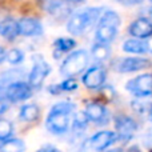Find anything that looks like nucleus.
<instances>
[{
	"label": "nucleus",
	"mask_w": 152,
	"mask_h": 152,
	"mask_svg": "<svg viewBox=\"0 0 152 152\" xmlns=\"http://www.w3.org/2000/svg\"><path fill=\"white\" fill-rule=\"evenodd\" d=\"M74 112V104L68 102H60L55 104L45 119V127L55 135H61L68 131L71 116Z\"/></svg>",
	"instance_id": "f257e3e1"
},
{
	"label": "nucleus",
	"mask_w": 152,
	"mask_h": 152,
	"mask_svg": "<svg viewBox=\"0 0 152 152\" xmlns=\"http://www.w3.org/2000/svg\"><path fill=\"white\" fill-rule=\"evenodd\" d=\"M119 26H120V18L115 11L103 12L99 21H97L96 34H95L96 43H102V44L107 45L108 43H112L118 35Z\"/></svg>",
	"instance_id": "f03ea898"
},
{
	"label": "nucleus",
	"mask_w": 152,
	"mask_h": 152,
	"mask_svg": "<svg viewBox=\"0 0 152 152\" xmlns=\"http://www.w3.org/2000/svg\"><path fill=\"white\" fill-rule=\"evenodd\" d=\"M100 16H102V8H97V7L77 11L68 20L67 29L72 35H81L87 29L91 28L96 21H99Z\"/></svg>",
	"instance_id": "7ed1b4c3"
},
{
	"label": "nucleus",
	"mask_w": 152,
	"mask_h": 152,
	"mask_svg": "<svg viewBox=\"0 0 152 152\" xmlns=\"http://www.w3.org/2000/svg\"><path fill=\"white\" fill-rule=\"evenodd\" d=\"M88 64V53L84 50L75 51L64 59L60 67V74L67 79H72L86 69Z\"/></svg>",
	"instance_id": "20e7f679"
},
{
	"label": "nucleus",
	"mask_w": 152,
	"mask_h": 152,
	"mask_svg": "<svg viewBox=\"0 0 152 152\" xmlns=\"http://www.w3.org/2000/svg\"><path fill=\"white\" fill-rule=\"evenodd\" d=\"M51 72V67L42 56H34V67L28 76V86L31 88H40L45 77Z\"/></svg>",
	"instance_id": "39448f33"
},
{
	"label": "nucleus",
	"mask_w": 152,
	"mask_h": 152,
	"mask_svg": "<svg viewBox=\"0 0 152 152\" xmlns=\"http://www.w3.org/2000/svg\"><path fill=\"white\" fill-rule=\"evenodd\" d=\"M126 87L135 97H150L152 95V75L145 74L131 79Z\"/></svg>",
	"instance_id": "423d86ee"
},
{
	"label": "nucleus",
	"mask_w": 152,
	"mask_h": 152,
	"mask_svg": "<svg viewBox=\"0 0 152 152\" xmlns=\"http://www.w3.org/2000/svg\"><path fill=\"white\" fill-rule=\"evenodd\" d=\"M4 95L7 102L8 100L12 103L23 102V100H27L32 96V88L26 81H13L4 88Z\"/></svg>",
	"instance_id": "0eeeda50"
},
{
	"label": "nucleus",
	"mask_w": 152,
	"mask_h": 152,
	"mask_svg": "<svg viewBox=\"0 0 152 152\" xmlns=\"http://www.w3.org/2000/svg\"><path fill=\"white\" fill-rule=\"evenodd\" d=\"M116 142V135L115 132L111 131H100L91 136L84 144L89 148L92 152H100L104 151L110 145H112Z\"/></svg>",
	"instance_id": "6e6552de"
},
{
	"label": "nucleus",
	"mask_w": 152,
	"mask_h": 152,
	"mask_svg": "<svg viewBox=\"0 0 152 152\" xmlns=\"http://www.w3.org/2000/svg\"><path fill=\"white\" fill-rule=\"evenodd\" d=\"M107 77V72H105L104 67L97 64L94 66L83 75V84L89 89H97L103 87Z\"/></svg>",
	"instance_id": "1a4fd4ad"
},
{
	"label": "nucleus",
	"mask_w": 152,
	"mask_h": 152,
	"mask_svg": "<svg viewBox=\"0 0 152 152\" xmlns=\"http://www.w3.org/2000/svg\"><path fill=\"white\" fill-rule=\"evenodd\" d=\"M115 128H116V139L128 142L132 137V135L135 134L137 126L134 121V119H131L129 116H118L115 119Z\"/></svg>",
	"instance_id": "9d476101"
},
{
	"label": "nucleus",
	"mask_w": 152,
	"mask_h": 152,
	"mask_svg": "<svg viewBox=\"0 0 152 152\" xmlns=\"http://www.w3.org/2000/svg\"><path fill=\"white\" fill-rule=\"evenodd\" d=\"M150 60L143 58H126V59H120L116 61L115 64V69L118 72H136L140 69H144L147 67H150Z\"/></svg>",
	"instance_id": "9b49d317"
},
{
	"label": "nucleus",
	"mask_w": 152,
	"mask_h": 152,
	"mask_svg": "<svg viewBox=\"0 0 152 152\" xmlns=\"http://www.w3.org/2000/svg\"><path fill=\"white\" fill-rule=\"evenodd\" d=\"M19 35H23L27 37L40 36L43 34V26L37 19L35 18H21L18 21Z\"/></svg>",
	"instance_id": "f8f14e48"
},
{
	"label": "nucleus",
	"mask_w": 152,
	"mask_h": 152,
	"mask_svg": "<svg viewBox=\"0 0 152 152\" xmlns=\"http://www.w3.org/2000/svg\"><path fill=\"white\" fill-rule=\"evenodd\" d=\"M77 5V3H71V1H48L44 4L45 11L48 13L58 19H64L69 16L74 12V7Z\"/></svg>",
	"instance_id": "ddd939ff"
},
{
	"label": "nucleus",
	"mask_w": 152,
	"mask_h": 152,
	"mask_svg": "<svg viewBox=\"0 0 152 152\" xmlns=\"http://www.w3.org/2000/svg\"><path fill=\"white\" fill-rule=\"evenodd\" d=\"M129 34L135 37V39H147L152 36V23L148 19H137L129 26Z\"/></svg>",
	"instance_id": "4468645a"
},
{
	"label": "nucleus",
	"mask_w": 152,
	"mask_h": 152,
	"mask_svg": "<svg viewBox=\"0 0 152 152\" xmlns=\"http://www.w3.org/2000/svg\"><path fill=\"white\" fill-rule=\"evenodd\" d=\"M86 116L88 120L95 123H104L107 120V110L100 103H89L86 108Z\"/></svg>",
	"instance_id": "2eb2a0df"
},
{
	"label": "nucleus",
	"mask_w": 152,
	"mask_h": 152,
	"mask_svg": "<svg viewBox=\"0 0 152 152\" xmlns=\"http://www.w3.org/2000/svg\"><path fill=\"white\" fill-rule=\"evenodd\" d=\"M0 35L7 40H13L19 35L18 21L12 18H5L0 21Z\"/></svg>",
	"instance_id": "dca6fc26"
},
{
	"label": "nucleus",
	"mask_w": 152,
	"mask_h": 152,
	"mask_svg": "<svg viewBox=\"0 0 152 152\" xmlns=\"http://www.w3.org/2000/svg\"><path fill=\"white\" fill-rule=\"evenodd\" d=\"M123 50L128 53H144L147 52V42L139 39H129L123 44Z\"/></svg>",
	"instance_id": "f3484780"
},
{
	"label": "nucleus",
	"mask_w": 152,
	"mask_h": 152,
	"mask_svg": "<svg viewBox=\"0 0 152 152\" xmlns=\"http://www.w3.org/2000/svg\"><path fill=\"white\" fill-rule=\"evenodd\" d=\"M19 116L24 121H35L39 118V108L35 104H26L21 107Z\"/></svg>",
	"instance_id": "a211bd4d"
},
{
	"label": "nucleus",
	"mask_w": 152,
	"mask_h": 152,
	"mask_svg": "<svg viewBox=\"0 0 152 152\" xmlns=\"http://www.w3.org/2000/svg\"><path fill=\"white\" fill-rule=\"evenodd\" d=\"M53 45H55V48H56V51H55L56 52L55 58H56L58 53H59V56H60L63 52H69L71 50H74L76 43H75L74 39H69V37H60V39L55 40Z\"/></svg>",
	"instance_id": "6ab92c4d"
},
{
	"label": "nucleus",
	"mask_w": 152,
	"mask_h": 152,
	"mask_svg": "<svg viewBox=\"0 0 152 152\" xmlns=\"http://www.w3.org/2000/svg\"><path fill=\"white\" fill-rule=\"evenodd\" d=\"M26 145L20 139H8L0 147V152H24Z\"/></svg>",
	"instance_id": "aec40b11"
},
{
	"label": "nucleus",
	"mask_w": 152,
	"mask_h": 152,
	"mask_svg": "<svg viewBox=\"0 0 152 152\" xmlns=\"http://www.w3.org/2000/svg\"><path fill=\"white\" fill-rule=\"evenodd\" d=\"M92 58L97 61H103L110 56V47L107 44H102V43H95L92 45Z\"/></svg>",
	"instance_id": "412c9836"
},
{
	"label": "nucleus",
	"mask_w": 152,
	"mask_h": 152,
	"mask_svg": "<svg viewBox=\"0 0 152 152\" xmlns=\"http://www.w3.org/2000/svg\"><path fill=\"white\" fill-rule=\"evenodd\" d=\"M13 132V126L10 120L7 119H0V140L5 142V140L11 139Z\"/></svg>",
	"instance_id": "4be33fe9"
},
{
	"label": "nucleus",
	"mask_w": 152,
	"mask_h": 152,
	"mask_svg": "<svg viewBox=\"0 0 152 152\" xmlns=\"http://www.w3.org/2000/svg\"><path fill=\"white\" fill-rule=\"evenodd\" d=\"M5 59L8 60V63L18 66V64H20L21 61L24 60V53H23V51H20L19 48H12L11 51L7 52Z\"/></svg>",
	"instance_id": "5701e85b"
},
{
	"label": "nucleus",
	"mask_w": 152,
	"mask_h": 152,
	"mask_svg": "<svg viewBox=\"0 0 152 152\" xmlns=\"http://www.w3.org/2000/svg\"><path fill=\"white\" fill-rule=\"evenodd\" d=\"M88 119H87L86 113L84 112H80L77 113V115L75 116L74 119V131L76 132H80V131H84L87 127V124H88Z\"/></svg>",
	"instance_id": "b1692460"
},
{
	"label": "nucleus",
	"mask_w": 152,
	"mask_h": 152,
	"mask_svg": "<svg viewBox=\"0 0 152 152\" xmlns=\"http://www.w3.org/2000/svg\"><path fill=\"white\" fill-rule=\"evenodd\" d=\"M143 99H144V97H136V100L132 102V107H134L135 110H136L137 112H140V113L145 112V111H150V108L152 105V104H150V103H147V102L143 103Z\"/></svg>",
	"instance_id": "393cba45"
},
{
	"label": "nucleus",
	"mask_w": 152,
	"mask_h": 152,
	"mask_svg": "<svg viewBox=\"0 0 152 152\" xmlns=\"http://www.w3.org/2000/svg\"><path fill=\"white\" fill-rule=\"evenodd\" d=\"M58 88H59V92H61V91H74V89L77 88V83H76L74 79H67V80H64L61 84H58Z\"/></svg>",
	"instance_id": "a878e982"
},
{
	"label": "nucleus",
	"mask_w": 152,
	"mask_h": 152,
	"mask_svg": "<svg viewBox=\"0 0 152 152\" xmlns=\"http://www.w3.org/2000/svg\"><path fill=\"white\" fill-rule=\"evenodd\" d=\"M8 107H10V104H8V102L5 100V97L0 96V115H1V113H4L5 111L8 110Z\"/></svg>",
	"instance_id": "bb28decb"
},
{
	"label": "nucleus",
	"mask_w": 152,
	"mask_h": 152,
	"mask_svg": "<svg viewBox=\"0 0 152 152\" xmlns=\"http://www.w3.org/2000/svg\"><path fill=\"white\" fill-rule=\"evenodd\" d=\"M37 152H60V151H59L56 147H53V145L48 144V145H44V147H42Z\"/></svg>",
	"instance_id": "cd10ccee"
},
{
	"label": "nucleus",
	"mask_w": 152,
	"mask_h": 152,
	"mask_svg": "<svg viewBox=\"0 0 152 152\" xmlns=\"http://www.w3.org/2000/svg\"><path fill=\"white\" fill-rule=\"evenodd\" d=\"M5 55H7V52H5V50L3 47H0V64L3 63V61L5 60Z\"/></svg>",
	"instance_id": "c85d7f7f"
},
{
	"label": "nucleus",
	"mask_w": 152,
	"mask_h": 152,
	"mask_svg": "<svg viewBox=\"0 0 152 152\" xmlns=\"http://www.w3.org/2000/svg\"><path fill=\"white\" fill-rule=\"evenodd\" d=\"M128 152H142V151L139 150V147H136V145H134V147H131V148H129Z\"/></svg>",
	"instance_id": "c756f323"
},
{
	"label": "nucleus",
	"mask_w": 152,
	"mask_h": 152,
	"mask_svg": "<svg viewBox=\"0 0 152 152\" xmlns=\"http://www.w3.org/2000/svg\"><path fill=\"white\" fill-rule=\"evenodd\" d=\"M147 51H150V52H152V39L148 40L147 42Z\"/></svg>",
	"instance_id": "7c9ffc66"
},
{
	"label": "nucleus",
	"mask_w": 152,
	"mask_h": 152,
	"mask_svg": "<svg viewBox=\"0 0 152 152\" xmlns=\"http://www.w3.org/2000/svg\"><path fill=\"white\" fill-rule=\"evenodd\" d=\"M150 120L152 121V105H151V108H150Z\"/></svg>",
	"instance_id": "2f4dec72"
},
{
	"label": "nucleus",
	"mask_w": 152,
	"mask_h": 152,
	"mask_svg": "<svg viewBox=\"0 0 152 152\" xmlns=\"http://www.w3.org/2000/svg\"><path fill=\"white\" fill-rule=\"evenodd\" d=\"M108 152H123V151L119 150V148H118V150H111V151H108Z\"/></svg>",
	"instance_id": "473e14b6"
},
{
	"label": "nucleus",
	"mask_w": 152,
	"mask_h": 152,
	"mask_svg": "<svg viewBox=\"0 0 152 152\" xmlns=\"http://www.w3.org/2000/svg\"><path fill=\"white\" fill-rule=\"evenodd\" d=\"M150 13H151V16H152V7H151V10H150Z\"/></svg>",
	"instance_id": "72a5a7b5"
},
{
	"label": "nucleus",
	"mask_w": 152,
	"mask_h": 152,
	"mask_svg": "<svg viewBox=\"0 0 152 152\" xmlns=\"http://www.w3.org/2000/svg\"><path fill=\"white\" fill-rule=\"evenodd\" d=\"M151 152H152V151H151Z\"/></svg>",
	"instance_id": "f704fd0d"
}]
</instances>
